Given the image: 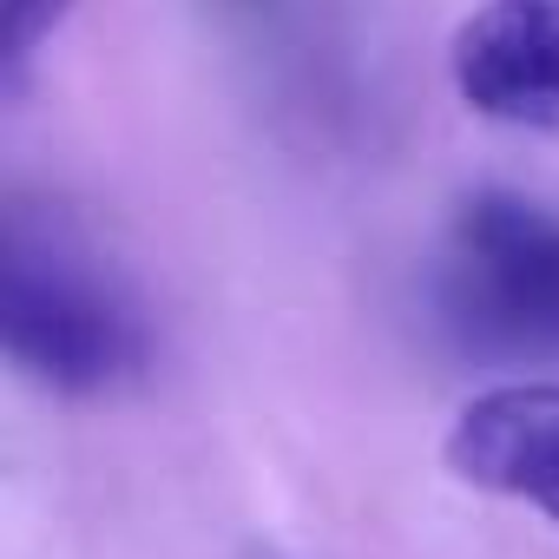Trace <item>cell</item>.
Masks as SVG:
<instances>
[{"label":"cell","mask_w":559,"mask_h":559,"mask_svg":"<svg viewBox=\"0 0 559 559\" xmlns=\"http://www.w3.org/2000/svg\"><path fill=\"white\" fill-rule=\"evenodd\" d=\"M454 99L507 132H559V0H480L448 40Z\"/></svg>","instance_id":"3"},{"label":"cell","mask_w":559,"mask_h":559,"mask_svg":"<svg viewBox=\"0 0 559 559\" xmlns=\"http://www.w3.org/2000/svg\"><path fill=\"white\" fill-rule=\"evenodd\" d=\"M0 349L21 382L60 402H99L145 376L152 330L86 243L14 211L0 263Z\"/></svg>","instance_id":"1"},{"label":"cell","mask_w":559,"mask_h":559,"mask_svg":"<svg viewBox=\"0 0 559 559\" xmlns=\"http://www.w3.org/2000/svg\"><path fill=\"white\" fill-rule=\"evenodd\" d=\"M441 461L461 487L559 526V382H493L474 389L441 441Z\"/></svg>","instance_id":"4"},{"label":"cell","mask_w":559,"mask_h":559,"mask_svg":"<svg viewBox=\"0 0 559 559\" xmlns=\"http://www.w3.org/2000/svg\"><path fill=\"white\" fill-rule=\"evenodd\" d=\"M441 317L493 356H559V211L520 191H474L441 257Z\"/></svg>","instance_id":"2"},{"label":"cell","mask_w":559,"mask_h":559,"mask_svg":"<svg viewBox=\"0 0 559 559\" xmlns=\"http://www.w3.org/2000/svg\"><path fill=\"white\" fill-rule=\"evenodd\" d=\"M73 14V0H8V93L27 86V67L40 60V47L60 34V21Z\"/></svg>","instance_id":"5"}]
</instances>
